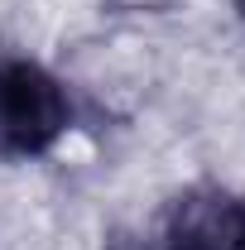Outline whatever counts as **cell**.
<instances>
[{
  "label": "cell",
  "mask_w": 245,
  "mask_h": 250,
  "mask_svg": "<svg viewBox=\"0 0 245 250\" xmlns=\"http://www.w3.org/2000/svg\"><path fill=\"white\" fill-rule=\"evenodd\" d=\"M72 125L67 87L34 58H0V159L48 154Z\"/></svg>",
  "instance_id": "obj_1"
},
{
  "label": "cell",
  "mask_w": 245,
  "mask_h": 250,
  "mask_svg": "<svg viewBox=\"0 0 245 250\" xmlns=\"http://www.w3.org/2000/svg\"><path fill=\"white\" fill-rule=\"evenodd\" d=\"M245 202L226 188H187L163 217V246L159 250H241Z\"/></svg>",
  "instance_id": "obj_2"
},
{
  "label": "cell",
  "mask_w": 245,
  "mask_h": 250,
  "mask_svg": "<svg viewBox=\"0 0 245 250\" xmlns=\"http://www.w3.org/2000/svg\"><path fill=\"white\" fill-rule=\"evenodd\" d=\"M106 5H116L125 15H159V10H168L173 0H106Z\"/></svg>",
  "instance_id": "obj_3"
},
{
  "label": "cell",
  "mask_w": 245,
  "mask_h": 250,
  "mask_svg": "<svg viewBox=\"0 0 245 250\" xmlns=\"http://www.w3.org/2000/svg\"><path fill=\"white\" fill-rule=\"evenodd\" d=\"M236 10H241V15H245V0H236Z\"/></svg>",
  "instance_id": "obj_4"
},
{
  "label": "cell",
  "mask_w": 245,
  "mask_h": 250,
  "mask_svg": "<svg viewBox=\"0 0 245 250\" xmlns=\"http://www.w3.org/2000/svg\"><path fill=\"white\" fill-rule=\"evenodd\" d=\"M241 250H245V231H241Z\"/></svg>",
  "instance_id": "obj_5"
},
{
  "label": "cell",
  "mask_w": 245,
  "mask_h": 250,
  "mask_svg": "<svg viewBox=\"0 0 245 250\" xmlns=\"http://www.w3.org/2000/svg\"><path fill=\"white\" fill-rule=\"evenodd\" d=\"M130 250H140V246H130Z\"/></svg>",
  "instance_id": "obj_6"
}]
</instances>
